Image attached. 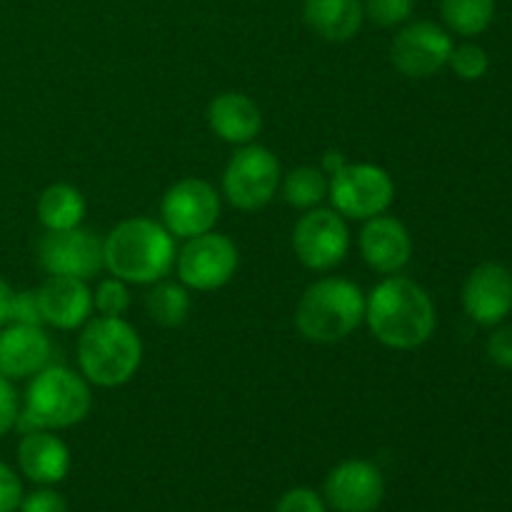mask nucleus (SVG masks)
I'll return each mask as SVG.
<instances>
[{"label":"nucleus","mask_w":512,"mask_h":512,"mask_svg":"<svg viewBox=\"0 0 512 512\" xmlns=\"http://www.w3.org/2000/svg\"><path fill=\"white\" fill-rule=\"evenodd\" d=\"M273 512H328L323 495L310 488H293L278 500Z\"/></svg>","instance_id":"28"},{"label":"nucleus","mask_w":512,"mask_h":512,"mask_svg":"<svg viewBox=\"0 0 512 512\" xmlns=\"http://www.w3.org/2000/svg\"><path fill=\"white\" fill-rule=\"evenodd\" d=\"M35 213L45 230L78 228L85 218V198L75 185L53 183L40 193Z\"/></svg>","instance_id":"21"},{"label":"nucleus","mask_w":512,"mask_h":512,"mask_svg":"<svg viewBox=\"0 0 512 512\" xmlns=\"http://www.w3.org/2000/svg\"><path fill=\"white\" fill-rule=\"evenodd\" d=\"M360 255L380 275H398L413 258V238L393 215H375L360 230Z\"/></svg>","instance_id":"15"},{"label":"nucleus","mask_w":512,"mask_h":512,"mask_svg":"<svg viewBox=\"0 0 512 512\" xmlns=\"http://www.w3.org/2000/svg\"><path fill=\"white\" fill-rule=\"evenodd\" d=\"M40 315L45 325L58 330H75L85 325L93 315V290L88 280L68 278V275H48L38 290Z\"/></svg>","instance_id":"16"},{"label":"nucleus","mask_w":512,"mask_h":512,"mask_svg":"<svg viewBox=\"0 0 512 512\" xmlns=\"http://www.w3.org/2000/svg\"><path fill=\"white\" fill-rule=\"evenodd\" d=\"M160 215L173 238L190 240L215 228L220 218V195L208 180L183 178L165 190Z\"/></svg>","instance_id":"11"},{"label":"nucleus","mask_w":512,"mask_h":512,"mask_svg":"<svg viewBox=\"0 0 512 512\" xmlns=\"http://www.w3.org/2000/svg\"><path fill=\"white\" fill-rule=\"evenodd\" d=\"M53 345L40 325H3L0 328V375L30 380L50 365Z\"/></svg>","instance_id":"17"},{"label":"nucleus","mask_w":512,"mask_h":512,"mask_svg":"<svg viewBox=\"0 0 512 512\" xmlns=\"http://www.w3.org/2000/svg\"><path fill=\"white\" fill-rule=\"evenodd\" d=\"M93 308L103 318H123L130 308V288L125 280L110 278L100 280L98 288L93 290Z\"/></svg>","instance_id":"25"},{"label":"nucleus","mask_w":512,"mask_h":512,"mask_svg":"<svg viewBox=\"0 0 512 512\" xmlns=\"http://www.w3.org/2000/svg\"><path fill=\"white\" fill-rule=\"evenodd\" d=\"M10 323L40 325V328H43L45 323H43V315H40L38 293H35V290H20V293H15L13 308H10Z\"/></svg>","instance_id":"31"},{"label":"nucleus","mask_w":512,"mask_h":512,"mask_svg":"<svg viewBox=\"0 0 512 512\" xmlns=\"http://www.w3.org/2000/svg\"><path fill=\"white\" fill-rule=\"evenodd\" d=\"M175 238L153 218H128L103 240L105 270L128 285H153L175 265Z\"/></svg>","instance_id":"2"},{"label":"nucleus","mask_w":512,"mask_h":512,"mask_svg":"<svg viewBox=\"0 0 512 512\" xmlns=\"http://www.w3.org/2000/svg\"><path fill=\"white\" fill-rule=\"evenodd\" d=\"M280 193H283L285 203L293 205V208H318L328 198V175L315 165H300V168H293L283 175Z\"/></svg>","instance_id":"24"},{"label":"nucleus","mask_w":512,"mask_h":512,"mask_svg":"<svg viewBox=\"0 0 512 512\" xmlns=\"http://www.w3.org/2000/svg\"><path fill=\"white\" fill-rule=\"evenodd\" d=\"M238 263V245L228 235L215 233V230L185 240V245L175 255L180 283L198 293L225 288L238 273Z\"/></svg>","instance_id":"8"},{"label":"nucleus","mask_w":512,"mask_h":512,"mask_svg":"<svg viewBox=\"0 0 512 512\" xmlns=\"http://www.w3.org/2000/svg\"><path fill=\"white\" fill-rule=\"evenodd\" d=\"M20 415V398L13 380L0 375V438L15 430Z\"/></svg>","instance_id":"30"},{"label":"nucleus","mask_w":512,"mask_h":512,"mask_svg":"<svg viewBox=\"0 0 512 512\" xmlns=\"http://www.w3.org/2000/svg\"><path fill=\"white\" fill-rule=\"evenodd\" d=\"M365 323L385 348L415 350L435 335L438 310L420 283L405 275H385L365 295Z\"/></svg>","instance_id":"1"},{"label":"nucleus","mask_w":512,"mask_h":512,"mask_svg":"<svg viewBox=\"0 0 512 512\" xmlns=\"http://www.w3.org/2000/svg\"><path fill=\"white\" fill-rule=\"evenodd\" d=\"M205 118H208L210 130L230 145L255 143V138L263 130V113H260L258 103L245 93H235V90L215 95L210 100Z\"/></svg>","instance_id":"19"},{"label":"nucleus","mask_w":512,"mask_h":512,"mask_svg":"<svg viewBox=\"0 0 512 512\" xmlns=\"http://www.w3.org/2000/svg\"><path fill=\"white\" fill-rule=\"evenodd\" d=\"M365 320V293L348 278H320L305 288L295 308V328L310 343L333 345Z\"/></svg>","instance_id":"5"},{"label":"nucleus","mask_w":512,"mask_h":512,"mask_svg":"<svg viewBox=\"0 0 512 512\" xmlns=\"http://www.w3.org/2000/svg\"><path fill=\"white\" fill-rule=\"evenodd\" d=\"M328 198L345 220H370L388 213L395 200V183L375 163H345L328 178Z\"/></svg>","instance_id":"7"},{"label":"nucleus","mask_w":512,"mask_h":512,"mask_svg":"<svg viewBox=\"0 0 512 512\" xmlns=\"http://www.w3.org/2000/svg\"><path fill=\"white\" fill-rule=\"evenodd\" d=\"M440 15L450 33L475 38L493 23L495 0H440Z\"/></svg>","instance_id":"23"},{"label":"nucleus","mask_w":512,"mask_h":512,"mask_svg":"<svg viewBox=\"0 0 512 512\" xmlns=\"http://www.w3.org/2000/svg\"><path fill=\"white\" fill-rule=\"evenodd\" d=\"M38 260L48 275L93 280L105 268L103 240L80 225L70 230H45L38 243Z\"/></svg>","instance_id":"12"},{"label":"nucleus","mask_w":512,"mask_h":512,"mask_svg":"<svg viewBox=\"0 0 512 512\" xmlns=\"http://www.w3.org/2000/svg\"><path fill=\"white\" fill-rule=\"evenodd\" d=\"M463 308L470 320L495 328L512 313V273L500 263H483L463 285Z\"/></svg>","instance_id":"14"},{"label":"nucleus","mask_w":512,"mask_h":512,"mask_svg":"<svg viewBox=\"0 0 512 512\" xmlns=\"http://www.w3.org/2000/svg\"><path fill=\"white\" fill-rule=\"evenodd\" d=\"M15 290L5 278H0V328L10 323V308H13Z\"/></svg>","instance_id":"34"},{"label":"nucleus","mask_w":512,"mask_h":512,"mask_svg":"<svg viewBox=\"0 0 512 512\" xmlns=\"http://www.w3.org/2000/svg\"><path fill=\"white\" fill-rule=\"evenodd\" d=\"M143 363V340L123 318L88 320L78 338L80 375L98 388L130 383Z\"/></svg>","instance_id":"4"},{"label":"nucleus","mask_w":512,"mask_h":512,"mask_svg":"<svg viewBox=\"0 0 512 512\" xmlns=\"http://www.w3.org/2000/svg\"><path fill=\"white\" fill-rule=\"evenodd\" d=\"M23 495L20 475L0 460V512H18Z\"/></svg>","instance_id":"32"},{"label":"nucleus","mask_w":512,"mask_h":512,"mask_svg":"<svg viewBox=\"0 0 512 512\" xmlns=\"http://www.w3.org/2000/svg\"><path fill=\"white\" fill-rule=\"evenodd\" d=\"M345 163H348V160H345L343 153H338V150H328V153L323 155V163H320V170H323V173L330 178V175L338 173V170L343 168Z\"/></svg>","instance_id":"35"},{"label":"nucleus","mask_w":512,"mask_h":512,"mask_svg":"<svg viewBox=\"0 0 512 512\" xmlns=\"http://www.w3.org/2000/svg\"><path fill=\"white\" fill-rule=\"evenodd\" d=\"M365 20L378 28H400L415 13V0H363Z\"/></svg>","instance_id":"26"},{"label":"nucleus","mask_w":512,"mask_h":512,"mask_svg":"<svg viewBox=\"0 0 512 512\" xmlns=\"http://www.w3.org/2000/svg\"><path fill=\"white\" fill-rule=\"evenodd\" d=\"M93 408L90 383L65 365H45L30 378L15 430H65L83 423Z\"/></svg>","instance_id":"3"},{"label":"nucleus","mask_w":512,"mask_h":512,"mask_svg":"<svg viewBox=\"0 0 512 512\" xmlns=\"http://www.w3.org/2000/svg\"><path fill=\"white\" fill-rule=\"evenodd\" d=\"M455 43L450 30L433 20H408L390 43V60L405 78L425 80L448 65Z\"/></svg>","instance_id":"9"},{"label":"nucleus","mask_w":512,"mask_h":512,"mask_svg":"<svg viewBox=\"0 0 512 512\" xmlns=\"http://www.w3.org/2000/svg\"><path fill=\"white\" fill-rule=\"evenodd\" d=\"M18 512H68V503L58 490L50 485H40L33 493L23 495Z\"/></svg>","instance_id":"29"},{"label":"nucleus","mask_w":512,"mask_h":512,"mask_svg":"<svg viewBox=\"0 0 512 512\" xmlns=\"http://www.w3.org/2000/svg\"><path fill=\"white\" fill-rule=\"evenodd\" d=\"M20 475L35 485H58L70 473V450L55 430H30L18 443Z\"/></svg>","instance_id":"18"},{"label":"nucleus","mask_w":512,"mask_h":512,"mask_svg":"<svg viewBox=\"0 0 512 512\" xmlns=\"http://www.w3.org/2000/svg\"><path fill=\"white\" fill-rule=\"evenodd\" d=\"M323 500L335 512H375L385 500L383 470L363 458L343 460L325 478Z\"/></svg>","instance_id":"13"},{"label":"nucleus","mask_w":512,"mask_h":512,"mask_svg":"<svg viewBox=\"0 0 512 512\" xmlns=\"http://www.w3.org/2000/svg\"><path fill=\"white\" fill-rule=\"evenodd\" d=\"M303 20L318 38L348 43L365 23L363 0H303Z\"/></svg>","instance_id":"20"},{"label":"nucleus","mask_w":512,"mask_h":512,"mask_svg":"<svg viewBox=\"0 0 512 512\" xmlns=\"http://www.w3.org/2000/svg\"><path fill=\"white\" fill-rule=\"evenodd\" d=\"M488 355L503 370H512V325H503L488 338Z\"/></svg>","instance_id":"33"},{"label":"nucleus","mask_w":512,"mask_h":512,"mask_svg":"<svg viewBox=\"0 0 512 512\" xmlns=\"http://www.w3.org/2000/svg\"><path fill=\"white\" fill-rule=\"evenodd\" d=\"M190 293L183 283L158 280L153 283L150 293L145 295V310L150 318L165 328H178L190 315Z\"/></svg>","instance_id":"22"},{"label":"nucleus","mask_w":512,"mask_h":512,"mask_svg":"<svg viewBox=\"0 0 512 512\" xmlns=\"http://www.w3.org/2000/svg\"><path fill=\"white\" fill-rule=\"evenodd\" d=\"M448 65L453 68V73L460 80H480L490 68V58L485 53V48H480L478 43H463L455 45L453 53H450Z\"/></svg>","instance_id":"27"},{"label":"nucleus","mask_w":512,"mask_h":512,"mask_svg":"<svg viewBox=\"0 0 512 512\" xmlns=\"http://www.w3.org/2000/svg\"><path fill=\"white\" fill-rule=\"evenodd\" d=\"M295 258L313 273L338 268L350 250V230L340 213L328 208L305 210L293 228Z\"/></svg>","instance_id":"10"},{"label":"nucleus","mask_w":512,"mask_h":512,"mask_svg":"<svg viewBox=\"0 0 512 512\" xmlns=\"http://www.w3.org/2000/svg\"><path fill=\"white\" fill-rule=\"evenodd\" d=\"M283 170L270 148L258 143L240 145L223 170V195L243 213L263 210L280 190Z\"/></svg>","instance_id":"6"}]
</instances>
